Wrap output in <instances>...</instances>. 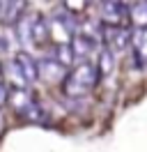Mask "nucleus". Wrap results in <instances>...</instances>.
Masks as SVG:
<instances>
[{
	"label": "nucleus",
	"mask_w": 147,
	"mask_h": 152,
	"mask_svg": "<svg viewBox=\"0 0 147 152\" xmlns=\"http://www.w3.org/2000/svg\"><path fill=\"white\" fill-rule=\"evenodd\" d=\"M97 83H99V72L94 62H78L67 72L62 81V90L71 99H83L97 88Z\"/></svg>",
	"instance_id": "obj_1"
},
{
	"label": "nucleus",
	"mask_w": 147,
	"mask_h": 152,
	"mask_svg": "<svg viewBox=\"0 0 147 152\" xmlns=\"http://www.w3.org/2000/svg\"><path fill=\"white\" fill-rule=\"evenodd\" d=\"M97 72H99V81L101 78H108L115 72V56L110 53L108 48H101L99 51V62H94Z\"/></svg>",
	"instance_id": "obj_11"
},
{
	"label": "nucleus",
	"mask_w": 147,
	"mask_h": 152,
	"mask_svg": "<svg viewBox=\"0 0 147 152\" xmlns=\"http://www.w3.org/2000/svg\"><path fill=\"white\" fill-rule=\"evenodd\" d=\"M69 48H71L74 60L87 62V58H92L99 51V39L94 37V35H87V32H76L69 39Z\"/></svg>",
	"instance_id": "obj_5"
},
{
	"label": "nucleus",
	"mask_w": 147,
	"mask_h": 152,
	"mask_svg": "<svg viewBox=\"0 0 147 152\" xmlns=\"http://www.w3.org/2000/svg\"><path fill=\"white\" fill-rule=\"evenodd\" d=\"M2 132H5V115L0 111V136H2Z\"/></svg>",
	"instance_id": "obj_13"
},
{
	"label": "nucleus",
	"mask_w": 147,
	"mask_h": 152,
	"mask_svg": "<svg viewBox=\"0 0 147 152\" xmlns=\"http://www.w3.org/2000/svg\"><path fill=\"white\" fill-rule=\"evenodd\" d=\"M23 7L25 2H18V0H0V23L2 26L18 23V19L23 16Z\"/></svg>",
	"instance_id": "obj_9"
},
{
	"label": "nucleus",
	"mask_w": 147,
	"mask_h": 152,
	"mask_svg": "<svg viewBox=\"0 0 147 152\" xmlns=\"http://www.w3.org/2000/svg\"><path fill=\"white\" fill-rule=\"evenodd\" d=\"M7 102L12 104L14 113L21 115L25 122H39V124H44V122H46L44 118H48V115H46V111H44V106H41V102H39V99L30 92V88H25V90L14 88V90L9 92Z\"/></svg>",
	"instance_id": "obj_2"
},
{
	"label": "nucleus",
	"mask_w": 147,
	"mask_h": 152,
	"mask_svg": "<svg viewBox=\"0 0 147 152\" xmlns=\"http://www.w3.org/2000/svg\"><path fill=\"white\" fill-rule=\"evenodd\" d=\"M129 19L133 28H147V0H138L129 5Z\"/></svg>",
	"instance_id": "obj_10"
},
{
	"label": "nucleus",
	"mask_w": 147,
	"mask_h": 152,
	"mask_svg": "<svg viewBox=\"0 0 147 152\" xmlns=\"http://www.w3.org/2000/svg\"><path fill=\"white\" fill-rule=\"evenodd\" d=\"M99 10H101L103 26H124V21L129 19V5L127 2H119V0L101 2Z\"/></svg>",
	"instance_id": "obj_7"
},
{
	"label": "nucleus",
	"mask_w": 147,
	"mask_h": 152,
	"mask_svg": "<svg viewBox=\"0 0 147 152\" xmlns=\"http://www.w3.org/2000/svg\"><path fill=\"white\" fill-rule=\"evenodd\" d=\"M129 51H131V58H133L136 69L145 72L147 69V28H131Z\"/></svg>",
	"instance_id": "obj_6"
},
{
	"label": "nucleus",
	"mask_w": 147,
	"mask_h": 152,
	"mask_svg": "<svg viewBox=\"0 0 147 152\" xmlns=\"http://www.w3.org/2000/svg\"><path fill=\"white\" fill-rule=\"evenodd\" d=\"M37 69H39V78H44L46 83H60L64 81V76H67V67L60 65L55 58H41V60H37Z\"/></svg>",
	"instance_id": "obj_8"
},
{
	"label": "nucleus",
	"mask_w": 147,
	"mask_h": 152,
	"mask_svg": "<svg viewBox=\"0 0 147 152\" xmlns=\"http://www.w3.org/2000/svg\"><path fill=\"white\" fill-rule=\"evenodd\" d=\"M7 72H9V78L16 83L18 90H25L39 78V69H37V60L30 53L21 51L12 58V62L7 65Z\"/></svg>",
	"instance_id": "obj_3"
},
{
	"label": "nucleus",
	"mask_w": 147,
	"mask_h": 152,
	"mask_svg": "<svg viewBox=\"0 0 147 152\" xmlns=\"http://www.w3.org/2000/svg\"><path fill=\"white\" fill-rule=\"evenodd\" d=\"M129 42H131V28L127 26H103V44L113 56L129 51Z\"/></svg>",
	"instance_id": "obj_4"
},
{
	"label": "nucleus",
	"mask_w": 147,
	"mask_h": 152,
	"mask_svg": "<svg viewBox=\"0 0 147 152\" xmlns=\"http://www.w3.org/2000/svg\"><path fill=\"white\" fill-rule=\"evenodd\" d=\"M7 97H9V90H7V86H5V81L0 83V108L7 104Z\"/></svg>",
	"instance_id": "obj_12"
}]
</instances>
